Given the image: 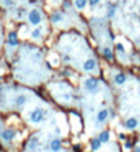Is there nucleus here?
Masks as SVG:
<instances>
[{"label":"nucleus","mask_w":140,"mask_h":152,"mask_svg":"<svg viewBox=\"0 0 140 152\" xmlns=\"http://www.w3.org/2000/svg\"><path fill=\"white\" fill-rule=\"evenodd\" d=\"M27 19L31 26L37 28V26L42 22V12L39 11L38 8H31L30 11L27 12Z\"/></svg>","instance_id":"obj_2"},{"label":"nucleus","mask_w":140,"mask_h":152,"mask_svg":"<svg viewBox=\"0 0 140 152\" xmlns=\"http://www.w3.org/2000/svg\"><path fill=\"white\" fill-rule=\"evenodd\" d=\"M1 93H3V85L0 84V97H1Z\"/></svg>","instance_id":"obj_28"},{"label":"nucleus","mask_w":140,"mask_h":152,"mask_svg":"<svg viewBox=\"0 0 140 152\" xmlns=\"http://www.w3.org/2000/svg\"><path fill=\"white\" fill-rule=\"evenodd\" d=\"M109 112H110L109 108H102V110H99L97 114V123L98 125L105 123L106 121L109 119Z\"/></svg>","instance_id":"obj_5"},{"label":"nucleus","mask_w":140,"mask_h":152,"mask_svg":"<svg viewBox=\"0 0 140 152\" xmlns=\"http://www.w3.org/2000/svg\"><path fill=\"white\" fill-rule=\"evenodd\" d=\"M64 21V11H53L51 14V22L53 25L56 24H60V22H63Z\"/></svg>","instance_id":"obj_8"},{"label":"nucleus","mask_w":140,"mask_h":152,"mask_svg":"<svg viewBox=\"0 0 140 152\" xmlns=\"http://www.w3.org/2000/svg\"><path fill=\"white\" fill-rule=\"evenodd\" d=\"M114 49H116L117 52H121V54H124V52H125V48H124V45L121 44V43H117V44L114 45Z\"/></svg>","instance_id":"obj_22"},{"label":"nucleus","mask_w":140,"mask_h":152,"mask_svg":"<svg viewBox=\"0 0 140 152\" xmlns=\"http://www.w3.org/2000/svg\"><path fill=\"white\" fill-rule=\"evenodd\" d=\"M14 6H15V0H3L4 8H12Z\"/></svg>","instance_id":"obj_20"},{"label":"nucleus","mask_w":140,"mask_h":152,"mask_svg":"<svg viewBox=\"0 0 140 152\" xmlns=\"http://www.w3.org/2000/svg\"><path fill=\"white\" fill-rule=\"evenodd\" d=\"M64 60H65V62H71V60H72V58H71L70 55H65V56H64Z\"/></svg>","instance_id":"obj_26"},{"label":"nucleus","mask_w":140,"mask_h":152,"mask_svg":"<svg viewBox=\"0 0 140 152\" xmlns=\"http://www.w3.org/2000/svg\"><path fill=\"white\" fill-rule=\"evenodd\" d=\"M25 12H26V10L20 7L19 10H18V12H16V18H18V19H22V16H25Z\"/></svg>","instance_id":"obj_23"},{"label":"nucleus","mask_w":140,"mask_h":152,"mask_svg":"<svg viewBox=\"0 0 140 152\" xmlns=\"http://www.w3.org/2000/svg\"><path fill=\"white\" fill-rule=\"evenodd\" d=\"M74 7V3H71V1H68V0H65V1H63V11H65V10H70V8Z\"/></svg>","instance_id":"obj_21"},{"label":"nucleus","mask_w":140,"mask_h":152,"mask_svg":"<svg viewBox=\"0 0 140 152\" xmlns=\"http://www.w3.org/2000/svg\"><path fill=\"white\" fill-rule=\"evenodd\" d=\"M87 4H89V0H74V7L76 10H84Z\"/></svg>","instance_id":"obj_18"},{"label":"nucleus","mask_w":140,"mask_h":152,"mask_svg":"<svg viewBox=\"0 0 140 152\" xmlns=\"http://www.w3.org/2000/svg\"><path fill=\"white\" fill-rule=\"evenodd\" d=\"M101 147H102V143H101V140L98 138V136L97 137H93V138L90 140V149H91L93 152L99 151Z\"/></svg>","instance_id":"obj_11"},{"label":"nucleus","mask_w":140,"mask_h":152,"mask_svg":"<svg viewBox=\"0 0 140 152\" xmlns=\"http://www.w3.org/2000/svg\"><path fill=\"white\" fill-rule=\"evenodd\" d=\"M102 56L105 58L108 62H113L114 60V52L110 47H103L102 48Z\"/></svg>","instance_id":"obj_10"},{"label":"nucleus","mask_w":140,"mask_h":152,"mask_svg":"<svg viewBox=\"0 0 140 152\" xmlns=\"http://www.w3.org/2000/svg\"><path fill=\"white\" fill-rule=\"evenodd\" d=\"M135 152H140V145H139V147H136V148H135Z\"/></svg>","instance_id":"obj_29"},{"label":"nucleus","mask_w":140,"mask_h":152,"mask_svg":"<svg viewBox=\"0 0 140 152\" xmlns=\"http://www.w3.org/2000/svg\"><path fill=\"white\" fill-rule=\"evenodd\" d=\"M16 134H18V132H16L15 129H3V130H0V138L4 141V143H11V141H14L16 138Z\"/></svg>","instance_id":"obj_4"},{"label":"nucleus","mask_w":140,"mask_h":152,"mask_svg":"<svg viewBox=\"0 0 140 152\" xmlns=\"http://www.w3.org/2000/svg\"><path fill=\"white\" fill-rule=\"evenodd\" d=\"M26 101H27V96L26 95H18V96L15 97V100H14V106H15L16 108H23L25 104H26Z\"/></svg>","instance_id":"obj_9"},{"label":"nucleus","mask_w":140,"mask_h":152,"mask_svg":"<svg viewBox=\"0 0 140 152\" xmlns=\"http://www.w3.org/2000/svg\"><path fill=\"white\" fill-rule=\"evenodd\" d=\"M61 140L60 138H53V140L51 141V144H49V149H51L52 152H58L60 149H61Z\"/></svg>","instance_id":"obj_13"},{"label":"nucleus","mask_w":140,"mask_h":152,"mask_svg":"<svg viewBox=\"0 0 140 152\" xmlns=\"http://www.w3.org/2000/svg\"><path fill=\"white\" fill-rule=\"evenodd\" d=\"M118 138H120V140H125V134L124 133H121L120 136H118Z\"/></svg>","instance_id":"obj_27"},{"label":"nucleus","mask_w":140,"mask_h":152,"mask_svg":"<svg viewBox=\"0 0 140 152\" xmlns=\"http://www.w3.org/2000/svg\"><path fill=\"white\" fill-rule=\"evenodd\" d=\"M101 3V0H89V6L91 8H94V7H97L98 4Z\"/></svg>","instance_id":"obj_24"},{"label":"nucleus","mask_w":140,"mask_h":152,"mask_svg":"<svg viewBox=\"0 0 140 152\" xmlns=\"http://www.w3.org/2000/svg\"><path fill=\"white\" fill-rule=\"evenodd\" d=\"M84 89H86V92L91 93V95L97 93L98 89H99V81H98V78H95V77H89V78H86Z\"/></svg>","instance_id":"obj_3"},{"label":"nucleus","mask_w":140,"mask_h":152,"mask_svg":"<svg viewBox=\"0 0 140 152\" xmlns=\"http://www.w3.org/2000/svg\"><path fill=\"white\" fill-rule=\"evenodd\" d=\"M98 138L101 140L102 144H106L110 141V132L109 130H102L99 134H98Z\"/></svg>","instance_id":"obj_15"},{"label":"nucleus","mask_w":140,"mask_h":152,"mask_svg":"<svg viewBox=\"0 0 140 152\" xmlns=\"http://www.w3.org/2000/svg\"><path fill=\"white\" fill-rule=\"evenodd\" d=\"M7 44L10 47H16L19 44V37H18V33L16 32H10L7 36Z\"/></svg>","instance_id":"obj_7"},{"label":"nucleus","mask_w":140,"mask_h":152,"mask_svg":"<svg viewBox=\"0 0 140 152\" xmlns=\"http://www.w3.org/2000/svg\"><path fill=\"white\" fill-rule=\"evenodd\" d=\"M97 59L95 58H89V59L84 60V63H83V70L84 71H94L95 69H97Z\"/></svg>","instance_id":"obj_6"},{"label":"nucleus","mask_w":140,"mask_h":152,"mask_svg":"<svg viewBox=\"0 0 140 152\" xmlns=\"http://www.w3.org/2000/svg\"><path fill=\"white\" fill-rule=\"evenodd\" d=\"M113 82L116 85H124L127 82V76H125L124 73H117L116 76L113 77Z\"/></svg>","instance_id":"obj_14"},{"label":"nucleus","mask_w":140,"mask_h":152,"mask_svg":"<svg viewBox=\"0 0 140 152\" xmlns=\"http://www.w3.org/2000/svg\"><path fill=\"white\" fill-rule=\"evenodd\" d=\"M29 151L30 152H34L35 149L38 148V137H33L30 140V143H29Z\"/></svg>","instance_id":"obj_19"},{"label":"nucleus","mask_w":140,"mask_h":152,"mask_svg":"<svg viewBox=\"0 0 140 152\" xmlns=\"http://www.w3.org/2000/svg\"><path fill=\"white\" fill-rule=\"evenodd\" d=\"M46 116H48L46 110H44V108H34L30 112V115H29V121L34 125H39L46 119Z\"/></svg>","instance_id":"obj_1"},{"label":"nucleus","mask_w":140,"mask_h":152,"mask_svg":"<svg viewBox=\"0 0 140 152\" xmlns=\"http://www.w3.org/2000/svg\"><path fill=\"white\" fill-rule=\"evenodd\" d=\"M125 148H132V143H131V141H129V140H127V141H125Z\"/></svg>","instance_id":"obj_25"},{"label":"nucleus","mask_w":140,"mask_h":152,"mask_svg":"<svg viewBox=\"0 0 140 152\" xmlns=\"http://www.w3.org/2000/svg\"><path fill=\"white\" fill-rule=\"evenodd\" d=\"M116 10H117V4L109 3V4H108V11H106V16H108V18H113V16L116 15Z\"/></svg>","instance_id":"obj_16"},{"label":"nucleus","mask_w":140,"mask_h":152,"mask_svg":"<svg viewBox=\"0 0 140 152\" xmlns=\"http://www.w3.org/2000/svg\"><path fill=\"white\" fill-rule=\"evenodd\" d=\"M64 152H67V151H64Z\"/></svg>","instance_id":"obj_31"},{"label":"nucleus","mask_w":140,"mask_h":152,"mask_svg":"<svg viewBox=\"0 0 140 152\" xmlns=\"http://www.w3.org/2000/svg\"><path fill=\"white\" fill-rule=\"evenodd\" d=\"M137 125H139V122H137L136 118H128L124 122V128L128 129V130H135L137 128Z\"/></svg>","instance_id":"obj_12"},{"label":"nucleus","mask_w":140,"mask_h":152,"mask_svg":"<svg viewBox=\"0 0 140 152\" xmlns=\"http://www.w3.org/2000/svg\"><path fill=\"white\" fill-rule=\"evenodd\" d=\"M30 36H31V39H34V40H39L41 37H42V29L41 28H34L33 30H31V33H30Z\"/></svg>","instance_id":"obj_17"},{"label":"nucleus","mask_w":140,"mask_h":152,"mask_svg":"<svg viewBox=\"0 0 140 152\" xmlns=\"http://www.w3.org/2000/svg\"><path fill=\"white\" fill-rule=\"evenodd\" d=\"M55 132L57 133V134H60V129H58V128H56V129H55Z\"/></svg>","instance_id":"obj_30"}]
</instances>
